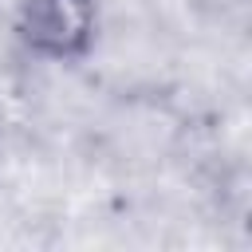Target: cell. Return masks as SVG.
<instances>
[{"label":"cell","instance_id":"1","mask_svg":"<svg viewBox=\"0 0 252 252\" xmlns=\"http://www.w3.org/2000/svg\"><path fill=\"white\" fill-rule=\"evenodd\" d=\"M98 0H20L12 28L16 39L47 63H79L98 43Z\"/></svg>","mask_w":252,"mask_h":252}]
</instances>
